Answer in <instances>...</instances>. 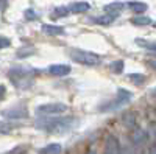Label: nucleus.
Listing matches in <instances>:
<instances>
[{"mask_svg": "<svg viewBox=\"0 0 156 154\" xmlns=\"http://www.w3.org/2000/svg\"><path fill=\"white\" fill-rule=\"evenodd\" d=\"M76 120L73 117H39L36 120V128L48 134H64L75 126Z\"/></svg>", "mask_w": 156, "mask_h": 154, "instance_id": "obj_1", "label": "nucleus"}, {"mask_svg": "<svg viewBox=\"0 0 156 154\" xmlns=\"http://www.w3.org/2000/svg\"><path fill=\"white\" fill-rule=\"evenodd\" d=\"M37 73L39 70L31 66H14L8 70V78L17 89H28L33 84L34 75Z\"/></svg>", "mask_w": 156, "mask_h": 154, "instance_id": "obj_2", "label": "nucleus"}, {"mask_svg": "<svg viewBox=\"0 0 156 154\" xmlns=\"http://www.w3.org/2000/svg\"><path fill=\"white\" fill-rule=\"evenodd\" d=\"M69 55L72 58V61L81 64V66H87V67H95L101 62V56L94 53L89 50H83V48H70Z\"/></svg>", "mask_w": 156, "mask_h": 154, "instance_id": "obj_3", "label": "nucleus"}, {"mask_svg": "<svg viewBox=\"0 0 156 154\" xmlns=\"http://www.w3.org/2000/svg\"><path fill=\"white\" fill-rule=\"evenodd\" d=\"M131 98H133V94L129 92V91H126V89H117L115 97H114L109 103H106L105 106H101L100 111H101V112H112V111H117V109H120L122 106H125L126 103H129V100H131Z\"/></svg>", "mask_w": 156, "mask_h": 154, "instance_id": "obj_4", "label": "nucleus"}, {"mask_svg": "<svg viewBox=\"0 0 156 154\" xmlns=\"http://www.w3.org/2000/svg\"><path fill=\"white\" fill-rule=\"evenodd\" d=\"M66 111H67V104H64V103H45V104H39L36 108V112L42 115H58V114H64Z\"/></svg>", "mask_w": 156, "mask_h": 154, "instance_id": "obj_5", "label": "nucleus"}, {"mask_svg": "<svg viewBox=\"0 0 156 154\" xmlns=\"http://www.w3.org/2000/svg\"><path fill=\"white\" fill-rule=\"evenodd\" d=\"M0 114H2V117H6L9 120H25V118H28V109L23 104H16L12 108H8V109L2 111Z\"/></svg>", "mask_w": 156, "mask_h": 154, "instance_id": "obj_6", "label": "nucleus"}, {"mask_svg": "<svg viewBox=\"0 0 156 154\" xmlns=\"http://www.w3.org/2000/svg\"><path fill=\"white\" fill-rule=\"evenodd\" d=\"M103 154H122L119 140H117L115 135H112V134L106 135V139H105V151H103Z\"/></svg>", "mask_w": 156, "mask_h": 154, "instance_id": "obj_7", "label": "nucleus"}, {"mask_svg": "<svg viewBox=\"0 0 156 154\" xmlns=\"http://www.w3.org/2000/svg\"><path fill=\"white\" fill-rule=\"evenodd\" d=\"M70 66L67 64H51L48 66V73L53 75V76H66L70 73Z\"/></svg>", "mask_w": 156, "mask_h": 154, "instance_id": "obj_8", "label": "nucleus"}, {"mask_svg": "<svg viewBox=\"0 0 156 154\" xmlns=\"http://www.w3.org/2000/svg\"><path fill=\"white\" fill-rule=\"evenodd\" d=\"M42 31L47 33V34H51V36H61V34L66 33L64 27H59V25H50V23L42 25Z\"/></svg>", "mask_w": 156, "mask_h": 154, "instance_id": "obj_9", "label": "nucleus"}, {"mask_svg": "<svg viewBox=\"0 0 156 154\" xmlns=\"http://www.w3.org/2000/svg\"><path fill=\"white\" fill-rule=\"evenodd\" d=\"M90 8V5L87 2H73L67 6L69 12H75V14H80V12H86Z\"/></svg>", "mask_w": 156, "mask_h": 154, "instance_id": "obj_10", "label": "nucleus"}, {"mask_svg": "<svg viewBox=\"0 0 156 154\" xmlns=\"http://www.w3.org/2000/svg\"><path fill=\"white\" fill-rule=\"evenodd\" d=\"M62 148L59 143H50L47 146H44L42 149H39L37 154H61Z\"/></svg>", "mask_w": 156, "mask_h": 154, "instance_id": "obj_11", "label": "nucleus"}, {"mask_svg": "<svg viewBox=\"0 0 156 154\" xmlns=\"http://www.w3.org/2000/svg\"><path fill=\"white\" fill-rule=\"evenodd\" d=\"M126 5L133 12H136V14H142V12H145L147 8H148L147 3H144V2H129Z\"/></svg>", "mask_w": 156, "mask_h": 154, "instance_id": "obj_12", "label": "nucleus"}, {"mask_svg": "<svg viewBox=\"0 0 156 154\" xmlns=\"http://www.w3.org/2000/svg\"><path fill=\"white\" fill-rule=\"evenodd\" d=\"M36 53V48L33 47V45H23V47H20L19 50H17V58H27V56H31V55H34Z\"/></svg>", "mask_w": 156, "mask_h": 154, "instance_id": "obj_13", "label": "nucleus"}, {"mask_svg": "<svg viewBox=\"0 0 156 154\" xmlns=\"http://www.w3.org/2000/svg\"><path fill=\"white\" fill-rule=\"evenodd\" d=\"M123 3H120V2H115V3H109V5H106L105 6V11L108 12V14H114V16H119V12L123 9Z\"/></svg>", "mask_w": 156, "mask_h": 154, "instance_id": "obj_14", "label": "nucleus"}, {"mask_svg": "<svg viewBox=\"0 0 156 154\" xmlns=\"http://www.w3.org/2000/svg\"><path fill=\"white\" fill-rule=\"evenodd\" d=\"M136 44L139 47H142V48H147V50L154 51V53H156V42H153V41H147V39H140V37H137Z\"/></svg>", "mask_w": 156, "mask_h": 154, "instance_id": "obj_15", "label": "nucleus"}, {"mask_svg": "<svg viewBox=\"0 0 156 154\" xmlns=\"http://www.w3.org/2000/svg\"><path fill=\"white\" fill-rule=\"evenodd\" d=\"M115 19H117V16H114V14H105V16L95 17L94 22H95V23H100V25H109V23H112Z\"/></svg>", "mask_w": 156, "mask_h": 154, "instance_id": "obj_16", "label": "nucleus"}, {"mask_svg": "<svg viewBox=\"0 0 156 154\" xmlns=\"http://www.w3.org/2000/svg\"><path fill=\"white\" fill-rule=\"evenodd\" d=\"M67 14H69L67 6H58L51 11V19H61V17H66Z\"/></svg>", "mask_w": 156, "mask_h": 154, "instance_id": "obj_17", "label": "nucleus"}, {"mask_svg": "<svg viewBox=\"0 0 156 154\" xmlns=\"http://www.w3.org/2000/svg\"><path fill=\"white\" fill-rule=\"evenodd\" d=\"M131 23L133 25H137V27H145V25H150L151 23V19L147 17V16H136L131 19Z\"/></svg>", "mask_w": 156, "mask_h": 154, "instance_id": "obj_18", "label": "nucleus"}, {"mask_svg": "<svg viewBox=\"0 0 156 154\" xmlns=\"http://www.w3.org/2000/svg\"><path fill=\"white\" fill-rule=\"evenodd\" d=\"M123 66H125V62L123 61H114V62H111L109 64V70L112 72V73H117V75H119V73H122L123 72Z\"/></svg>", "mask_w": 156, "mask_h": 154, "instance_id": "obj_19", "label": "nucleus"}, {"mask_svg": "<svg viewBox=\"0 0 156 154\" xmlns=\"http://www.w3.org/2000/svg\"><path fill=\"white\" fill-rule=\"evenodd\" d=\"M128 80L139 86V84H144V83H145V76L140 75V73H129V75H128Z\"/></svg>", "mask_w": 156, "mask_h": 154, "instance_id": "obj_20", "label": "nucleus"}, {"mask_svg": "<svg viewBox=\"0 0 156 154\" xmlns=\"http://www.w3.org/2000/svg\"><path fill=\"white\" fill-rule=\"evenodd\" d=\"M145 140V131L144 129H134L133 131V142L134 143H140Z\"/></svg>", "mask_w": 156, "mask_h": 154, "instance_id": "obj_21", "label": "nucleus"}, {"mask_svg": "<svg viewBox=\"0 0 156 154\" xmlns=\"http://www.w3.org/2000/svg\"><path fill=\"white\" fill-rule=\"evenodd\" d=\"M12 128H14V125H11V123H6V121H2V120H0V134H6V132H9Z\"/></svg>", "mask_w": 156, "mask_h": 154, "instance_id": "obj_22", "label": "nucleus"}, {"mask_svg": "<svg viewBox=\"0 0 156 154\" xmlns=\"http://www.w3.org/2000/svg\"><path fill=\"white\" fill-rule=\"evenodd\" d=\"M25 151H27V146L20 145V146H16V148H12V149H9L8 152H3V154H23Z\"/></svg>", "mask_w": 156, "mask_h": 154, "instance_id": "obj_23", "label": "nucleus"}, {"mask_svg": "<svg viewBox=\"0 0 156 154\" xmlns=\"http://www.w3.org/2000/svg\"><path fill=\"white\" fill-rule=\"evenodd\" d=\"M11 45V41L8 39V37H3V36H0V50L2 48H6Z\"/></svg>", "mask_w": 156, "mask_h": 154, "instance_id": "obj_24", "label": "nucleus"}, {"mask_svg": "<svg viewBox=\"0 0 156 154\" xmlns=\"http://www.w3.org/2000/svg\"><path fill=\"white\" fill-rule=\"evenodd\" d=\"M25 19H30V20L36 19V14H34V11H33V9H27V11H25Z\"/></svg>", "mask_w": 156, "mask_h": 154, "instance_id": "obj_25", "label": "nucleus"}, {"mask_svg": "<svg viewBox=\"0 0 156 154\" xmlns=\"http://www.w3.org/2000/svg\"><path fill=\"white\" fill-rule=\"evenodd\" d=\"M5 97V87L3 86H0V100H2Z\"/></svg>", "mask_w": 156, "mask_h": 154, "instance_id": "obj_26", "label": "nucleus"}, {"mask_svg": "<svg viewBox=\"0 0 156 154\" xmlns=\"http://www.w3.org/2000/svg\"><path fill=\"white\" fill-rule=\"evenodd\" d=\"M6 2H8V0H0V9H5V6H6Z\"/></svg>", "mask_w": 156, "mask_h": 154, "instance_id": "obj_27", "label": "nucleus"}, {"mask_svg": "<svg viewBox=\"0 0 156 154\" xmlns=\"http://www.w3.org/2000/svg\"><path fill=\"white\" fill-rule=\"evenodd\" d=\"M150 154H156V145H153V148H151V151H150Z\"/></svg>", "mask_w": 156, "mask_h": 154, "instance_id": "obj_28", "label": "nucleus"}, {"mask_svg": "<svg viewBox=\"0 0 156 154\" xmlns=\"http://www.w3.org/2000/svg\"><path fill=\"white\" fill-rule=\"evenodd\" d=\"M87 154H97V152H95L94 149H89V151H87Z\"/></svg>", "mask_w": 156, "mask_h": 154, "instance_id": "obj_29", "label": "nucleus"}, {"mask_svg": "<svg viewBox=\"0 0 156 154\" xmlns=\"http://www.w3.org/2000/svg\"><path fill=\"white\" fill-rule=\"evenodd\" d=\"M153 25H154V28H156V23H153Z\"/></svg>", "mask_w": 156, "mask_h": 154, "instance_id": "obj_30", "label": "nucleus"}, {"mask_svg": "<svg viewBox=\"0 0 156 154\" xmlns=\"http://www.w3.org/2000/svg\"><path fill=\"white\" fill-rule=\"evenodd\" d=\"M154 94H156V87H154Z\"/></svg>", "mask_w": 156, "mask_h": 154, "instance_id": "obj_31", "label": "nucleus"}]
</instances>
